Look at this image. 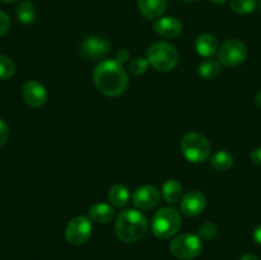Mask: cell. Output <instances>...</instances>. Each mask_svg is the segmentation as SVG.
Here are the masks:
<instances>
[{
	"label": "cell",
	"instance_id": "obj_7",
	"mask_svg": "<svg viewBox=\"0 0 261 260\" xmlns=\"http://www.w3.org/2000/svg\"><path fill=\"white\" fill-rule=\"evenodd\" d=\"M247 58V47L242 41L231 38L226 42L222 43L218 48V61L224 66L234 68L239 66L246 60Z\"/></svg>",
	"mask_w": 261,
	"mask_h": 260
},
{
	"label": "cell",
	"instance_id": "obj_36",
	"mask_svg": "<svg viewBox=\"0 0 261 260\" xmlns=\"http://www.w3.org/2000/svg\"><path fill=\"white\" fill-rule=\"evenodd\" d=\"M259 9H260V13H261V2H260V4H259Z\"/></svg>",
	"mask_w": 261,
	"mask_h": 260
},
{
	"label": "cell",
	"instance_id": "obj_5",
	"mask_svg": "<svg viewBox=\"0 0 261 260\" xmlns=\"http://www.w3.org/2000/svg\"><path fill=\"white\" fill-rule=\"evenodd\" d=\"M181 153L184 157L193 163H201L208 160L211 154V144L205 135L200 133H188L181 139Z\"/></svg>",
	"mask_w": 261,
	"mask_h": 260
},
{
	"label": "cell",
	"instance_id": "obj_34",
	"mask_svg": "<svg viewBox=\"0 0 261 260\" xmlns=\"http://www.w3.org/2000/svg\"><path fill=\"white\" fill-rule=\"evenodd\" d=\"M2 3H14V2H18V0H0Z\"/></svg>",
	"mask_w": 261,
	"mask_h": 260
},
{
	"label": "cell",
	"instance_id": "obj_15",
	"mask_svg": "<svg viewBox=\"0 0 261 260\" xmlns=\"http://www.w3.org/2000/svg\"><path fill=\"white\" fill-rule=\"evenodd\" d=\"M195 48L199 55L209 59L218 51V42L214 36L209 35V33H203L196 38Z\"/></svg>",
	"mask_w": 261,
	"mask_h": 260
},
{
	"label": "cell",
	"instance_id": "obj_14",
	"mask_svg": "<svg viewBox=\"0 0 261 260\" xmlns=\"http://www.w3.org/2000/svg\"><path fill=\"white\" fill-rule=\"evenodd\" d=\"M140 13L147 19H157L165 13L167 0H137Z\"/></svg>",
	"mask_w": 261,
	"mask_h": 260
},
{
	"label": "cell",
	"instance_id": "obj_30",
	"mask_svg": "<svg viewBox=\"0 0 261 260\" xmlns=\"http://www.w3.org/2000/svg\"><path fill=\"white\" fill-rule=\"evenodd\" d=\"M254 240L256 241L257 245L261 246V224H259V226L254 229Z\"/></svg>",
	"mask_w": 261,
	"mask_h": 260
},
{
	"label": "cell",
	"instance_id": "obj_8",
	"mask_svg": "<svg viewBox=\"0 0 261 260\" xmlns=\"http://www.w3.org/2000/svg\"><path fill=\"white\" fill-rule=\"evenodd\" d=\"M92 219L86 216H78L71 219L65 228L66 241L74 246L83 245L92 235Z\"/></svg>",
	"mask_w": 261,
	"mask_h": 260
},
{
	"label": "cell",
	"instance_id": "obj_6",
	"mask_svg": "<svg viewBox=\"0 0 261 260\" xmlns=\"http://www.w3.org/2000/svg\"><path fill=\"white\" fill-rule=\"evenodd\" d=\"M203 250L200 237L193 233H182L176 236L170 244V251L175 257L181 260H191L199 256Z\"/></svg>",
	"mask_w": 261,
	"mask_h": 260
},
{
	"label": "cell",
	"instance_id": "obj_23",
	"mask_svg": "<svg viewBox=\"0 0 261 260\" xmlns=\"http://www.w3.org/2000/svg\"><path fill=\"white\" fill-rule=\"evenodd\" d=\"M15 73V65L10 58L0 55V81H8Z\"/></svg>",
	"mask_w": 261,
	"mask_h": 260
},
{
	"label": "cell",
	"instance_id": "obj_4",
	"mask_svg": "<svg viewBox=\"0 0 261 260\" xmlns=\"http://www.w3.org/2000/svg\"><path fill=\"white\" fill-rule=\"evenodd\" d=\"M147 60L157 71H171L178 63V54L172 45L167 42H155L147 50Z\"/></svg>",
	"mask_w": 261,
	"mask_h": 260
},
{
	"label": "cell",
	"instance_id": "obj_2",
	"mask_svg": "<svg viewBox=\"0 0 261 260\" xmlns=\"http://www.w3.org/2000/svg\"><path fill=\"white\" fill-rule=\"evenodd\" d=\"M148 229V221L142 212L125 209L120 212L115 224V232L120 241L132 244L142 239Z\"/></svg>",
	"mask_w": 261,
	"mask_h": 260
},
{
	"label": "cell",
	"instance_id": "obj_31",
	"mask_svg": "<svg viewBox=\"0 0 261 260\" xmlns=\"http://www.w3.org/2000/svg\"><path fill=\"white\" fill-rule=\"evenodd\" d=\"M241 260H259V257L254 254H245L242 255Z\"/></svg>",
	"mask_w": 261,
	"mask_h": 260
},
{
	"label": "cell",
	"instance_id": "obj_26",
	"mask_svg": "<svg viewBox=\"0 0 261 260\" xmlns=\"http://www.w3.org/2000/svg\"><path fill=\"white\" fill-rule=\"evenodd\" d=\"M10 27V19H9V15L7 13L2 12L0 10V37L4 36L5 33L8 32Z\"/></svg>",
	"mask_w": 261,
	"mask_h": 260
},
{
	"label": "cell",
	"instance_id": "obj_24",
	"mask_svg": "<svg viewBox=\"0 0 261 260\" xmlns=\"http://www.w3.org/2000/svg\"><path fill=\"white\" fill-rule=\"evenodd\" d=\"M148 66H149V61L147 59L135 56L129 63V71L134 75H143L148 70Z\"/></svg>",
	"mask_w": 261,
	"mask_h": 260
},
{
	"label": "cell",
	"instance_id": "obj_32",
	"mask_svg": "<svg viewBox=\"0 0 261 260\" xmlns=\"http://www.w3.org/2000/svg\"><path fill=\"white\" fill-rule=\"evenodd\" d=\"M256 105L259 106V109H261V92L260 93H257L256 96Z\"/></svg>",
	"mask_w": 261,
	"mask_h": 260
},
{
	"label": "cell",
	"instance_id": "obj_21",
	"mask_svg": "<svg viewBox=\"0 0 261 260\" xmlns=\"http://www.w3.org/2000/svg\"><path fill=\"white\" fill-rule=\"evenodd\" d=\"M211 165L217 171H227L233 165V157H232L231 153L226 152V150H219L212 157Z\"/></svg>",
	"mask_w": 261,
	"mask_h": 260
},
{
	"label": "cell",
	"instance_id": "obj_1",
	"mask_svg": "<svg viewBox=\"0 0 261 260\" xmlns=\"http://www.w3.org/2000/svg\"><path fill=\"white\" fill-rule=\"evenodd\" d=\"M93 82L101 93L116 97L124 93L129 84V78L122 68V64L116 60H103L93 71Z\"/></svg>",
	"mask_w": 261,
	"mask_h": 260
},
{
	"label": "cell",
	"instance_id": "obj_10",
	"mask_svg": "<svg viewBox=\"0 0 261 260\" xmlns=\"http://www.w3.org/2000/svg\"><path fill=\"white\" fill-rule=\"evenodd\" d=\"M22 97L31 107H42L47 102V89L38 81H28L22 87Z\"/></svg>",
	"mask_w": 261,
	"mask_h": 260
},
{
	"label": "cell",
	"instance_id": "obj_35",
	"mask_svg": "<svg viewBox=\"0 0 261 260\" xmlns=\"http://www.w3.org/2000/svg\"><path fill=\"white\" fill-rule=\"evenodd\" d=\"M184 2H186V3H196V2H199V0H184Z\"/></svg>",
	"mask_w": 261,
	"mask_h": 260
},
{
	"label": "cell",
	"instance_id": "obj_20",
	"mask_svg": "<svg viewBox=\"0 0 261 260\" xmlns=\"http://www.w3.org/2000/svg\"><path fill=\"white\" fill-rule=\"evenodd\" d=\"M222 64L218 60H213V59H208V60H204L203 63L199 65V75L201 76L205 81H212V79H216L217 76L221 73Z\"/></svg>",
	"mask_w": 261,
	"mask_h": 260
},
{
	"label": "cell",
	"instance_id": "obj_9",
	"mask_svg": "<svg viewBox=\"0 0 261 260\" xmlns=\"http://www.w3.org/2000/svg\"><path fill=\"white\" fill-rule=\"evenodd\" d=\"M111 47L112 43L107 38L91 36L82 42L81 53L88 60H99L111 51Z\"/></svg>",
	"mask_w": 261,
	"mask_h": 260
},
{
	"label": "cell",
	"instance_id": "obj_19",
	"mask_svg": "<svg viewBox=\"0 0 261 260\" xmlns=\"http://www.w3.org/2000/svg\"><path fill=\"white\" fill-rule=\"evenodd\" d=\"M17 18L23 24H32L37 18V10L31 0H24L17 8Z\"/></svg>",
	"mask_w": 261,
	"mask_h": 260
},
{
	"label": "cell",
	"instance_id": "obj_22",
	"mask_svg": "<svg viewBox=\"0 0 261 260\" xmlns=\"http://www.w3.org/2000/svg\"><path fill=\"white\" fill-rule=\"evenodd\" d=\"M256 0H231V8L237 14H250L256 8Z\"/></svg>",
	"mask_w": 261,
	"mask_h": 260
},
{
	"label": "cell",
	"instance_id": "obj_25",
	"mask_svg": "<svg viewBox=\"0 0 261 260\" xmlns=\"http://www.w3.org/2000/svg\"><path fill=\"white\" fill-rule=\"evenodd\" d=\"M199 233H200V237L205 240H212L217 236L218 233V228H217V224L213 223V222H205L203 226L199 229Z\"/></svg>",
	"mask_w": 261,
	"mask_h": 260
},
{
	"label": "cell",
	"instance_id": "obj_33",
	"mask_svg": "<svg viewBox=\"0 0 261 260\" xmlns=\"http://www.w3.org/2000/svg\"><path fill=\"white\" fill-rule=\"evenodd\" d=\"M211 2L216 3V4H223V3H226L227 0H211Z\"/></svg>",
	"mask_w": 261,
	"mask_h": 260
},
{
	"label": "cell",
	"instance_id": "obj_3",
	"mask_svg": "<svg viewBox=\"0 0 261 260\" xmlns=\"http://www.w3.org/2000/svg\"><path fill=\"white\" fill-rule=\"evenodd\" d=\"M181 228V214L177 209L165 206L155 212L152 219V232L158 239H170Z\"/></svg>",
	"mask_w": 261,
	"mask_h": 260
},
{
	"label": "cell",
	"instance_id": "obj_11",
	"mask_svg": "<svg viewBox=\"0 0 261 260\" xmlns=\"http://www.w3.org/2000/svg\"><path fill=\"white\" fill-rule=\"evenodd\" d=\"M133 204L142 211L154 208L161 200V194L157 188L152 185H143L135 189L133 193Z\"/></svg>",
	"mask_w": 261,
	"mask_h": 260
},
{
	"label": "cell",
	"instance_id": "obj_29",
	"mask_svg": "<svg viewBox=\"0 0 261 260\" xmlns=\"http://www.w3.org/2000/svg\"><path fill=\"white\" fill-rule=\"evenodd\" d=\"M251 161L255 165L261 166V147L255 148L251 152Z\"/></svg>",
	"mask_w": 261,
	"mask_h": 260
},
{
	"label": "cell",
	"instance_id": "obj_12",
	"mask_svg": "<svg viewBox=\"0 0 261 260\" xmlns=\"http://www.w3.org/2000/svg\"><path fill=\"white\" fill-rule=\"evenodd\" d=\"M206 198L201 191L193 190L186 193L181 200V212L186 217H196L205 209Z\"/></svg>",
	"mask_w": 261,
	"mask_h": 260
},
{
	"label": "cell",
	"instance_id": "obj_18",
	"mask_svg": "<svg viewBox=\"0 0 261 260\" xmlns=\"http://www.w3.org/2000/svg\"><path fill=\"white\" fill-rule=\"evenodd\" d=\"M182 195V185L177 180H167L162 185V196L166 203L173 204L180 200Z\"/></svg>",
	"mask_w": 261,
	"mask_h": 260
},
{
	"label": "cell",
	"instance_id": "obj_17",
	"mask_svg": "<svg viewBox=\"0 0 261 260\" xmlns=\"http://www.w3.org/2000/svg\"><path fill=\"white\" fill-rule=\"evenodd\" d=\"M109 200L116 208H124L130 200V191L124 184H115L109 191Z\"/></svg>",
	"mask_w": 261,
	"mask_h": 260
},
{
	"label": "cell",
	"instance_id": "obj_13",
	"mask_svg": "<svg viewBox=\"0 0 261 260\" xmlns=\"http://www.w3.org/2000/svg\"><path fill=\"white\" fill-rule=\"evenodd\" d=\"M154 31L165 38H175L182 32V23L177 17H162L154 23Z\"/></svg>",
	"mask_w": 261,
	"mask_h": 260
},
{
	"label": "cell",
	"instance_id": "obj_28",
	"mask_svg": "<svg viewBox=\"0 0 261 260\" xmlns=\"http://www.w3.org/2000/svg\"><path fill=\"white\" fill-rule=\"evenodd\" d=\"M130 59V53L126 50V48H121V50L117 51L116 54V61H119L120 64L126 63Z\"/></svg>",
	"mask_w": 261,
	"mask_h": 260
},
{
	"label": "cell",
	"instance_id": "obj_27",
	"mask_svg": "<svg viewBox=\"0 0 261 260\" xmlns=\"http://www.w3.org/2000/svg\"><path fill=\"white\" fill-rule=\"evenodd\" d=\"M8 138H9V127L4 120L0 119V148L8 142Z\"/></svg>",
	"mask_w": 261,
	"mask_h": 260
},
{
	"label": "cell",
	"instance_id": "obj_16",
	"mask_svg": "<svg viewBox=\"0 0 261 260\" xmlns=\"http://www.w3.org/2000/svg\"><path fill=\"white\" fill-rule=\"evenodd\" d=\"M89 218L97 223H109L115 217V211L110 204L97 203L92 205L88 211Z\"/></svg>",
	"mask_w": 261,
	"mask_h": 260
}]
</instances>
